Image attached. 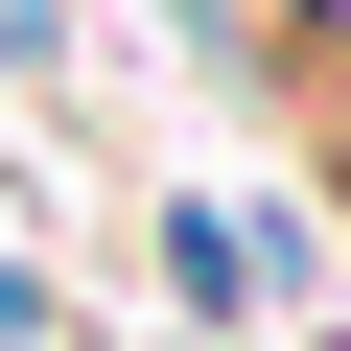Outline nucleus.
<instances>
[{
	"label": "nucleus",
	"instance_id": "f257e3e1",
	"mask_svg": "<svg viewBox=\"0 0 351 351\" xmlns=\"http://www.w3.org/2000/svg\"><path fill=\"white\" fill-rule=\"evenodd\" d=\"M0 328H47V281H24V258H0Z\"/></svg>",
	"mask_w": 351,
	"mask_h": 351
}]
</instances>
